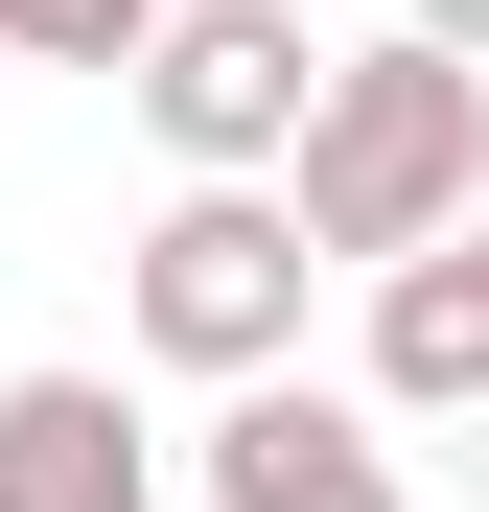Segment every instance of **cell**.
Segmentation results:
<instances>
[{
    "mask_svg": "<svg viewBox=\"0 0 489 512\" xmlns=\"http://www.w3.org/2000/svg\"><path fill=\"white\" fill-rule=\"evenodd\" d=\"M280 210H303V256H350V280H396V256H443L466 210H489V70L466 47H326V117H303V163H280Z\"/></svg>",
    "mask_w": 489,
    "mask_h": 512,
    "instance_id": "obj_1",
    "label": "cell"
},
{
    "mask_svg": "<svg viewBox=\"0 0 489 512\" xmlns=\"http://www.w3.org/2000/svg\"><path fill=\"white\" fill-rule=\"evenodd\" d=\"M117 94H140V140L187 163V187H280L303 117H326V24L303 0H163V47L117 70Z\"/></svg>",
    "mask_w": 489,
    "mask_h": 512,
    "instance_id": "obj_2",
    "label": "cell"
},
{
    "mask_svg": "<svg viewBox=\"0 0 489 512\" xmlns=\"http://www.w3.org/2000/svg\"><path fill=\"white\" fill-rule=\"evenodd\" d=\"M303 280H326V256H303V210H280V187H187V210L140 233V280H117V303H140V350H163V373L257 396V373L303 350Z\"/></svg>",
    "mask_w": 489,
    "mask_h": 512,
    "instance_id": "obj_3",
    "label": "cell"
},
{
    "mask_svg": "<svg viewBox=\"0 0 489 512\" xmlns=\"http://www.w3.org/2000/svg\"><path fill=\"white\" fill-rule=\"evenodd\" d=\"M210 512H420V489H396L373 396H303V373H257V396L210 419Z\"/></svg>",
    "mask_w": 489,
    "mask_h": 512,
    "instance_id": "obj_4",
    "label": "cell"
},
{
    "mask_svg": "<svg viewBox=\"0 0 489 512\" xmlns=\"http://www.w3.org/2000/svg\"><path fill=\"white\" fill-rule=\"evenodd\" d=\"M0 512H163V443L117 373H0Z\"/></svg>",
    "mask_w": 489,
    "mask_h": 512,
    "instance_id": "obj_5",
    "label": "cell"
},
{
    "mask_svg": "<svg viewBox=\"0 0 489 512\" xmlns=\"http://www.w3.org/2000/svg\"><path fill=\"white\" fill-rule=\"evenodd\" d=\"M373 419H489V256H396L373 280Z\"/></svg>",
    "mask_w": 489,
    "mask_h": 512,
    "instance_id": "obj_6",
    "label": "cell"
},
{
    "mask_svg": "<svg viewBox=\"0 0 489 512\" xmlns=\"http://www.w3.org/2000/svg\"><path fill=\"white\" fill-rule=\"evenodd\" d=\"M163 0H0V70H140Z\"/></svg>",
    "mask_w": 489,
    "mask_h": 512,
    "instance_id": "obj_7",
    "label": "cell"
},
{
    "mask_svg": "<svg viewBox=\"0 0 489 512\" xmlns=\"http://www.w3.org/2000/svg\"><path fill=\"white\" fill-rule=\"evenodd\" d=\"M396 24H420V47H466V70H489V0H396Z\"/></svg>",
    "mask_w": 489,
    "mask_h": 512,
    "instance_id": "obj_8",
    "label": "cell"
},
{
    "mask_svg": "<svg viewBox=\"0 0 489 512\" xmlns=\"http://www.w3.org/2000/svg\"><path fill=\"white\" fill-rule=\"evenodd\" d=\"M466 256H489V210H466Z\"/></svg>",
    "mask_w": 489,
    "mask_h": 512,
    "instance_id": "obj_9",
    "label": "cell"
}]
</instances>
